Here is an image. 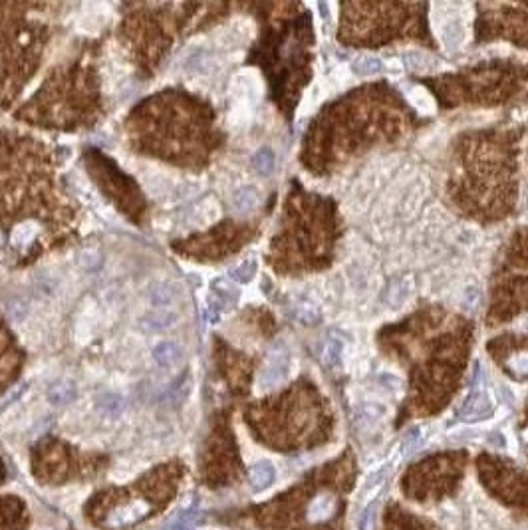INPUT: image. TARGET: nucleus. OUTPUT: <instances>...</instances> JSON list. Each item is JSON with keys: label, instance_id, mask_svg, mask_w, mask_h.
<instances>
[{"label": "nucleus", "instance_id": "obj_1", "mask_svg": "<svg viewBox=\"0 0 528 530\" xmlns=\"http://www.w3.org/2000/svg\"><path fill=\"white\" fill-rule=\"evenodd\" d=\"M356 457L344 453L310 471L298 485L249 510L264 530H344L348 495L356 485Z\"/></svg>", "mask_w": 528, "mask_h": 530}, {"label": "nucleus", "instance_id": "obj_2", "mask_svg": "<svg viewBox=\"0 0 528 530\" xmlns=\"http://www.w3.org/2000/svg\"><path fill=\"white\" fill-rule=\"evenodd\" d=\"M246 421L256 437L276 451H298L330 437L332 417L324 399L314 389L296 387L270 403L246 411Z\"/></svg>", "mask_w": 528, "mask_h": 530}, {"label": "nucleus", "instance_id": "obj_3", "mask_svg": "<svg viewBox=\"0 0 528 530\" xmlns=\"http://www.w3.org/2000/svg\"><path fill=\"white\" fill-rule=\"evenodd\" d=\"M467 467L465 451L429 455L413 463L401 477V491L409 500L427 505L457 495Z\"/></svg>", "mask_w": 528, "mask_h": 530}, {"label": "nucleus", "instance_id": "obj_4", "mask_svg": "<svg viewBox=\"0 0 528 530\" xmlns=\"http://www.w3.org/2000/svg\"><path fill=\"white\" fill-rule=\"evenodd\" d=\"M477 473L484 491L503 507L528 515V473L495 455L483 453L477 459Z\"/></svg>", "mask_w": 528, "mask_h": 530}, {"label": "nucleus", "instance_id": "obj_5", "mask_svg": "<svg viewBox=\"0 0 528 530\" xmlns=\"http://www.w3.org/2000/svg\"><path fill=\"white\" fill-rule=\"evenodd\" d=\"M203 475L210 486L229 485L241 475V459L227 423H219L217 429L213 431L207 447V461L203 465Z\"/></svg>", "mask_w": 528, "mask_h": 530}, {"label": "nucleus", "instance_id": "obj_6", "mask_svg": "<svg viewBox=\"0 0 528 530\" xmlns=\"http://www.w3.org/2000/svg\"><path fill=\"white\" fill-rule=\"evenodd\" d=\"M72 457L64 443L42 441L34 451V473L46 483H60L70 475Z\"/></svg>", "mask_w": 528, "mask_h": 530}, {"label": "nucleus", "instance_id": "obj_7", "mask_svg": "<svg viewBox=\"0 0 528 530\" xmlns=\"http://www.w3.org/2000/svg\"><path fill=\"white\" fill-rule=\"evenodd\" d=\"M384 530H439L435 522L419 517L397 503H391L384 512Z\"/></svg>", "mask_w": 528, "mask_h": 530}, {"label": "nucleus", "instance_id": "obj_8", "mask_svg": "<svg viewBox=\"0 0 528 530\" xmlns=\"http://www.w3.org/2000/svg\"><path fill=\"white\" fill-rule=\"evenodd\" d=\"M24 505L16 497L0 498V530H23Z\"/></svg>", "mask_w": 528, "mask_h": 530}, {"label": "nucleus", "instance_id": "obj_9", "mask_svg": "<svg viewBox=\"0 0 528 530\" xmlns=\"http://www.w3.org/2000/svg\"><path fill=\"white\" fill-rule=\"evenodd\" d=\"M179 320L175 312H169V310H151L144 314L137 326L139 330L145 332V334H159V332H165L169 328H173Z\"/></svg>", "mask_w": 528, "mask_h": 530}, {"label": "nucleus", "instance_id": "obj_10", "mask_svg": "<svg viewBox=\"0 0 528 530\" xmlns=\"http://www.w3.org/2000/svg\"><path fill=\"white\" fill-rule=\"evenodd\" d=\"M493 413V403L491 399L484 396L483 391H474L471 398L465 401V405L461 409V419L465 421H479L491 417Z\"/></svg>", "mask_w": 528, "mask_h": 530}, {"label": "nucleus", "instance_id": "obj_11", "mask_svg": "<svg viewBox=\"0 0 528 530\" xmlns=\"http://www.w3.org/2000/svg\"><path fill=\"white\" fill-rule=\"evenodd\" d=\"M153 360L157 362V365H161V367H175L183 362V358H185V352H183V348L175 342H159L153 348Z\"/></svg>", "mask_w": 528, "mask_h": 530}, {"label": "nucleus", "instance_id": "obj_12", "mask_svg": "<svg viewBox=\"0 0 528 530\" xmlns=\"http://www.w3.org/2000/svg\"><path fill=\"white\" fill-rule=\"evenodd\" d=\"M77 396V389L74 386V381H56L52 386L48 387V391H46V398L48 401L56 405V408H60V405H68V403H72Z\"/></svg>", "mask_w": 528, "mask_h": 530}, {"label": "nucleus", "instance_id": "obj_13", "mask_svg": "<svg viewBox=\"0 0 528 530\" xmlns=\"http://www.w3.org/2000/svg\"><path fill=\"white\" fill-rule=\"evenodd\" d=\"M177 298H179V286H177L175 282H161V284L153 286V290L149 292V302L157 310H165Z\"/></svg>", "mask_w": 528, "mask_h": 530}, {"label": "nucleus", "instance_id": "obj_14", "mask_svg": "<svg viewBox=\"0 0 528 530\" xmlns=\"http://www.w3.org/2000/svg\"><path fill=\"white\" fill-rule=\"evenodd\" d=\"M249 479H251V486L254 491H264L268 486L272 485L275 481V467L266 461H260V463L253 465L251 473H249Z\"/></svg>", "mask_w": 528, "mask_h": 530}, {"label": "nucleus", "instance_id": "obj_15", "mask_svg": "<svg viewBox=\"0 0 528 530\" xmlns=\"http://www.w3.org/2000/svg\"><path fill=\"white\" fill-rule=\"evenodd\" d=\"M98 409L108 417H120L125 409V399L120 393H103L98 399Z\"/></svg>", "mask_w": 528, "mask_h": 530}, {"label": "nucleus", "instance_id": "obj_16", "mask_svg": "<svg viewBox=\"0 0 528 530\" xmlns=\"http://www.w3.org/2000/svg\"><path fill=\"white\" fill-rule=\"evenodd\" d=\"M232 203H234V209L239 213H249L260 203V197H258V191L254 187H242L234 193Z\"/></svg>", "mask_w": 528, "mask_h": 530}, {"label": "nucleus", "instance_id": "obj_17", "mask_svg": "<svg viewBox=\"0 0 528 530\" xmlns=\"http://www.w3.org/2000/svg\"><path fill=\"white\" fill-rule=\"evenodd\" d=\"M101 263H103V254L99 253L98 248H84L80 251V254L76 256V265L86 270V272H96L101 268Z\"/></svg>", "mask_w": 528, "mask_h": 530}, {"label": "nucleus", "instance_id": "obj_18", "mask_svg": "<svg viewBox=\"0 0 528 530\" xmlns=\"http://www.w3.org/2000/svg\"><path fill=\"white\" fill-rule=\"evenodd\" d=\"M28 312H30V306L28 302L20 296H14L6 302V316L11 318L12 322H24L28 318Z\"/></svg>", "mask_w": 528, "mask_h": 530}, {"label": "nucleus", "instance_id": "obj_19", "mask_svg": "<svg viewBox=\"0 0 528 530\" xmlns=\"http://www.w3.org/2000/svg\"><path fill=\"white\" fill-rule=\"evenodd\" d=\"M253 167L256 169V173L260 175H270L275 171V153L270 149H260L258 153L253 157Z\"/></svg>", "mask_w": 528, "mask_h": 530}, {"label": "nucleus", "instance_id": "obj_20", "mask_svg": "<svg viewBox=\"0 0 528 530\" xmlns=\"http://www.w3.org/2000/svg\"><path fill=\"white\" fill-rule=\"evenodd\" d=\"M379 70H382V62H379L377 58L365 56V58H358V60L353 62V72H356L358 76H374Z\"/></svg>", "mask_w": 528, "mask_h": 530}, {"label": "nucleus", "instance_id": "obj_21", "mask_svg": "<svg viewBox=\"0 0 528 530\" xmlns=\"http://www.w3.org/2000/svg\"><path fill=\"white\" fill-rule=\"evenodd\" d=\"M189 391H191V376L185 374V376L181 377L175 386H173V389H171V393L167 396V399L171 401V405H179L183 399L187 398Z\"/></svg>", "mask_w": 528, "mask_h": 530}, {"label": "nucleus", "instance_id": "obj_22", "mask_svg": "<svg viewBox=\"0 0 528 530\" xmlns=\"http://www.w3.org/2000/svg\"><path fill=\"white\" fill-rule=\"evenodd\" d=\"M254 272H256V263H254V260H246V263H242V265H239L237 268H232L229 275H231L232 280L244 284V282H251V280H253Z\"/></svg>", "mask_w": 528, "mask_h": 530}, {"label": "nucleus", "instance_id": "obj_23", "mask_svg": "<svg viewBox=\"0 0 528 530\" xmlns=\"http://www.w3.org/2000/svg\"><path fill=\"white\" fill-rule=\"evenodd\" d=\"M199 517H201L199 510H189V512H185L177 522H173L171 526H167V529L163 530H193V526L197 524Z\"/></svg>", "mask_w": 528, "mask_h": 530}, {"label": "nucleus", "instance_id": "obj_24", "mask_svg": "<svg viewBox=\"0 0 528 530\" xmlns=\"http://www.w3.org/2000/svg\"><path fill=\"white\" fill-rule=\"evenodd\" d=\"M4 479V467H2V463H0V481Z\"/></svg>", "mask_w": 528, "mask_h": 530}]
</instances>
